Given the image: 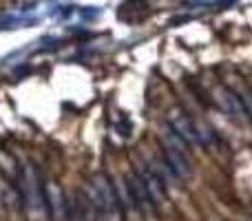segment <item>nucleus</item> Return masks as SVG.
I'll return each instance as SVG.
<instances>
[]
</instances>
